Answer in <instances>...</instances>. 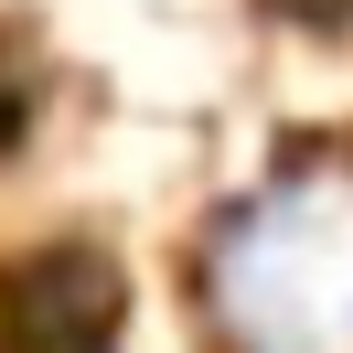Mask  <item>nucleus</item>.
<instances>
[{"mask_svg":"<svg viewBox=\"0 0 353 353\" xmlns=\"http://www.w3.org/2000/svg\"><path fill=\"white\" fill-rule=\"evenodd\" d=\"M118 268L97 246H32L0 268V353H108Z\"/></svg>","mask_w":353,"mask_h":353,"instance_id":"obj_1","label":"nucleus"}]
</instances>
